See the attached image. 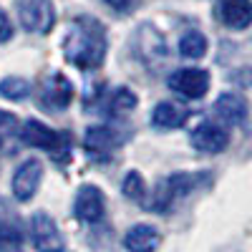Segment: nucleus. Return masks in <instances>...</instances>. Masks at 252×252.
<instances>
[{"label": "nucleus", "mask_w": 252, "mask_h": 252, "mask_svg": "<svg viewBox=\"0 0 252 252\" xmlns=\"http://www.w3.org/2000/svg\"><path fill=\"white\" fill-rule=\"evenodd\" d=\"M121 192H124L126 199H131V202H144L146 199V182H144V177L136 169L126 172V177L121 182Z\"/></svg>", "instance_id": "nucleus-20"}, {"label": "nucleus", "mask_w": 252, "mask_h": 252, "mask_svg": "<svg viewBox=\"0 0 252 252\" xmlns=\"http://www.w3.org/2000/svg\"><path fill=\"white\" fill-rule=\"evenodd\" d=\"M73 101V83L63 76V73H53L40 91V106L51 114H61L71 106Z\"/></svg>", "instance_id": "nucleus-7"}, {"label": "nucleus", "mask_w": 252, "mask_h": 252, "mask_svg": "<svg viewBox=\"0 0 252 252\" xmlns=\"http://www.w3.org/2000/svg\"><path fill=\"white\" fill-rule=\"evenodd\" d=\"M161 245V235L154 224H134L124 235V247L129 252H157Z\"/></svg>", "instance_id": "nucleus-12"}, {"label": "nucleus", "mask_w": 252, "mask_h": 252, "mask_svg": "<svg viewBox=\"0 0 252 252\" xmlns=\"http://www.w3.org/2000/svg\"><path fill=\"white\" fill-rule=\"evenodd\" d=\"M189 141L197 152H204V154H220L229 146V131L224 126L215 124V121H202L197 129L189 134Z\"/></svg>", "instance_id": "nucleus-9"}, {"label": "nucleus", "mask_w": 252, "mask_h": 252, "mask_svg": "<svg viewBox=\"0 0 252 252\" xmlns=\"http://www.w3.org/2000/svg\"><path fill=\"white\" fill-rule=\"evenodd\" d=\"M23 250V229L18 217L8 215V209L0 204V252H20Z\"/></svg>", "instance_id": "nucleus-15"}, {"label": "nucleus", "mask_w": 252, "mask_h": 252, "mask_svg": "<svg viewBox=\"0 0 252 252\" xmlns=\"http://www.w3.org/2000/svg\"><path fill=\"white\" fill-rule=\"evenodd\" d=\"M187 119H189V111L184 106H179V103H172V101L157 103L152 111V121L159 129H179V126H184Z\"/></svg>", "instance_id": "nucleus-16"}, {"label": "nucleus", "mask_w": 252, "mask_h": 252, "mask_svg": "<svg viewBox=\"0 0 252 252\" xmlns=\"http://www.w3.org/2000/svg\"><path fill=\"white\" fill-rule=\"evenodd\" d=\"M40 179H43V164H40L38 159H26L13 174V182H10L13 197L18 202L33 199L35 192H38V187H40Z\"/></svg>", "instance_id": "nucleus-8"}, {"label": "nucleus", "mask_w": 252, "mask_h": 252, "mask_svg": "<svg viewBox=\"0 0 252 252\" xmlns=\"http://www.w3.org/2000/svg\"><path fill=\"white\" fill-rule=\"evenodd\" d=\"M220 18L227 28L245 31L252 26V0H222Z\"/></svg>", "instance_id": "nucleus-13"}, {"label": "nucleus", "mask_w": 252, "mask_h": 252, "mask_svg": "<svg viewBox=\"0 0 252 252\" xmlns=\"http://www.w3.org/2000/svg\"><path fill=\"white\" fill-rule=\"evenodd\" d=\"M136 94H131L129 89H116L111 94V101H109V114L111 116H126L136 109Z\"/></svg>", "instance_id": "nucleus-19"}, {"label": "nucleus", "mask_w": 252, "mask_h": 252, "mask_svg": "<svg viewBox=\"0 0 252 252\" xmlns=\"http://www.w3.org/2000/svg\"><path fill=\"white\" fill-rule=\"evenodd\" d=\"M179 53L189 61H199L207 53V35L199 31H187L179 38Z\"/></svg>", "instance_id": "nucleus-17"}, {"label": "nucleus", "mask_w": 252, "mask_h": 252, "mask_svg": "<svg viewBox=\"0 0 252 252\" xmlns=\"http://www.w3.org/2000/svg\"><path fill=\"white\" fill-rule=\"evenodd\" d=\"M116 146H119V136L111 126L96 124V126H89L86 134H83V149L91 157H106Z\"/></svg>", "instance_id": "nucleus-11"}, {"label": "nucleus", "mask_w": 252, "mask_h": 252, "mask_svg": "<svg viewBox=\"0 0 252 252\" xmlns=\"http://www.w3.org/2000/svg\"><path fill=\"white\" fill-rule=\"evenodd\" d=\"M28 232L31 242L38 252H56L63 247V235L56 224V220L46 212H35L28 222Z\"/></svg>", "instance_id": "nucleus-5"}, {"label": "nucleus", "mask_w": 252, "mask_h": 252, "mask_svg": "<svg viewBox=\"0 0 252 252\" xmlns=\"http://www.w3.org/2000/svg\"><path fill=\"white\" fill-rule=\"evenodd\" d=\"M109 8H114V10H119V13H124V10H129L131 8V3L134 0H103Z\"/></svg>", "instance_id": "nucleus-23"}, {"label": "nucleus", "mask_w": 252, "mask_h": 252, "mask_svg": "<svg viewBox=\"0 0 252 252\" xmlns=\"http://www.w3.org/2000/svg\"><path fill=\"white\" fill-rule=\"evenodd\" d=\"M103 212H106V197H103V192L96 184H83L73 199L76 220L86 222V224H96L103 220Z\"/></svg>", "instance_id": "nucleus-6"}, {"label": "nucleus", "mask_w": 252, "mask_h": 252, "mask_svg": "<svg viewBox=\"0 0 252 252\" xmlns=\"http://www.w3.org/2000/svg\"><path fill=\"white\" fill-rule=\"evenodd\" d=\"M15 134H20V129H18V119H15L13 114H8V111L0 109V149H3V146H5Z\"/></svg>", "instance_id": "nucleus-21"}, {"label": "nucleus", "mask_w": 252, "mask_h": 252, "mask_svg": "<svg viewBox=\"0 0 252 252\" xmlns=\"http://www.w3.org/2000/svg\"><path fill=\"white\" fill-rule=\"evenodd\" d=\"M20 141L26 146H33V149H43V152H51L53 157L66 146V136L53 131L51 126H46L43 121H35V119H28L26 124H20Z\"/></svg>", "instance_id": "nucleus-4"}, {"label": "nucleus", "mask_w": 252, "mask_h": 252, "mask_svg": "<svg viewBox=\"0 0 252 252\" xmlns=\"http://www.w3.org/2000/svg\"><path fill=\"white\" fill-rule=\"evenodd\" d=\"M204 179V174H187V172H177L172 177H166L157 189H154V197L146 202V207L152 212H166L177 199L192 194L194 189L199 187V182Z\"/></svg>", "instance_id": "nucleus-2"}, {"label": "nucleus", "mask_w": 252, "mask_h": 252, "mask_svg": "<svg viewBox=\"0 0 252 252\" xmlns=\"http://www.w3.org/2000/svg\"><path fill=\"white\" fill-rule=\"evenodd\" d=\"M169 89L184 98H202L209 91V73L202 68H179L169 76Z\"/></svg>", "instance_id": "nucleus-10"}, {"label": "nucleus", "mask_w": 252, "mask_h": 252, "mask_svg": "<svg viewBox=\"0 0 252 252\" xmlns=\"http://www.w3.org/2000/svg\"><path fill=\"white\" fill-rule=\"evenodd\" d=\"M33 91V86L26 81V78H18V76H8L0 81V96L8 98V101H23L28 98Z\"/></svg>", "instance_id": "nucleus-18"}, {"label": "nucleus", "mask_w": 252, "mask_h": 252, "mask_svg": "<svg viewBox=\"0 0 252 252\" xmlns=\"http://www.w3.org/2000/svg\"><path fill=\"white\" fill-rule=\"evenodd\" d=\"M10 38H13V23H10L8 13L0 8V43H8Z\"/></svg>", "instance_id": "nucleus-22"}, {"label": "nucleus", "mask_w": 252, "mask_h": 252, "mask_svg": "<svg viewBox=\"0 0 252 252\" xmlns=\"http://www.w3.org/2000/svg\"><path fill=\"white\" fill-rule=\"evenodd\" d=\"M56 252H68V250H63V247H61V250H56Z\"/></svg>", "instance_id": "nucleus-24"}, {"label": "nucleus", "mask_w": 252, "mask_h": 252, "mask_svg": "<svg viewBox=\"0 0 252 252\" xmlns=\"http://www.w3.org/2000/svg\"><path fill=\"white\" fill-rule=\"evenodd\" d=\"M215 114L222 124L237 126L247 119V101L237 94H222L215 101Z\"/></svg>", "instance_id": "nucleus-14"}, {"label": "nucleus", "mask_w": 252, "mask_h": 252, "mask_svg": "<svg viewBox=\"0 0 252 252\" xmlns=\"http://www.w3.org/2000/svg\"><path fill=\"white\" fill-rule=\"evenodd\" d=\"M20 26L28 33H51L56 26V5L53 0H18Z\"/></svg>", "instance_id": "nucleus-3"}, {"label": "nucleus", "mask_w": 252, "mask_h": 252, "mask_svg": "<svg viewBox=\"0 0 252 252\" xmlns=\"http://www.w3.org/2000/svg\"><path fill=\"white\" fill-rule=\"evenodd\" d=\"M63 53L81 71L98 68L106 58V28L91 15H78L71 20L63 38Z\"/></svg>", "instance_id": "nucleus-1"}]
</instances>
